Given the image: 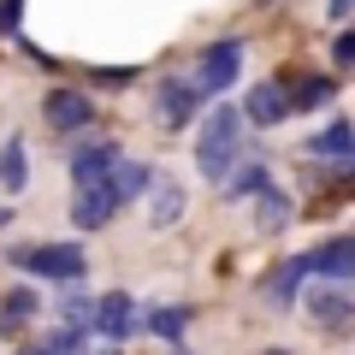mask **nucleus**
I'll return each mask as SVG.
<instances>
[{"instance_id": "1", "label": "nucleus", "mask_w": 355, "mask_h": 355, "mask_svg": "<svg viewBox=\"0 0 355 355\" xmlns=\"http://www.w3.org/2000/svg\"><path fill=\"white\" fill-rule=\"evenodd\" d=\"M237 154H243V107H214L202 119V137H196V172H202V184H225L237 172Z\"/></svg>"}, {"instance_id": "2", "label": "nucleus", "mask_w": 355, "mask_h": 355, "mask_svg": "<svg viewBox=\"0 0 355 355\" xmlns=\"http://www.w3.org/2000/svg\"><path fill=\"white\" fill-rule=\"evenodd\" d=\"M6 261H12L24 279H48V284H60V291H77V284L89 279V254L77 249V243H12Z\"/></svg>"}, {"instance_id": "3", "label": "nucleus", "mask_w": 355, "mask_h": 355, "mask_svg": "<svg viewBox=\"0 0 355 355\" xmlns=\"http://www.w3.org/2000/svg\"><path fill=\"white\" fill-rule=\"evenodd\" d=\"M237 77H243V36L207 42L202 60H196V89H202V101H214V95L237 89Z\"/></svg>"}, {"instance_id": "4", "label": "nucleus", "mask_w": 355, "mask_h": 355, "mask_svg": "<svg viewBox=\"0 0 355 355\" xmlns=\"http://www.w3.org/2000/svg\"><path fill=\"white\" fill-rule=\"evenodd\" d=\"M65 166H71V190H95V184H107L125 166V148L113 137H95V142H77Z\"/></svg>"}, {"instance_id": "5", "label": "nucleus", "mask_w": 355, "mask_h": 355, "mask_svg": "<svg viewBox=\"0 0 355 355\" xmlns=\"http://www.w3.org/2000/svg\"><path fill=\"white\" fill-rule=\"evenodd\" d=\"M119 207H125V190L107 178V184H95V190H77L71 196V225L77 231H107L119 219Z\"/></svg>"}, {"instance_id": "6", "label": "nucleus", "mask_w": 355, "mask_h": 355, "mask_svg": "<svg viewBox=\"0 0 355 355\" xmlns=\"http://www.w3.org/2000/svg\"><path fill=\"white\" fill-rule=\"evenodd\" d=\"M196 107H202V89H196L190 77H160V83H154V119H160L166 130H184L196 119Z\"/></svg>"}, {"instance_id": "7", "label": "nucleus", "mask_w": 355, "mask_h": 355, "mask_svg": "<svg viewBox=\"0 0 355 355\" xmlns=\"http://www.w3.org/2000/svg\"><path fill=\"white\" fill-rule=\"evenodd\" d=\"M42 119H48L60 137H77V130L95 125V101H89L83 89H48V101H42Z\"/></svg>"}, {"instance_id": "8", "label": "nucleus", "mask_w": 355, "mask_h": 355, "mask_svg": "<svg viewBox=\"0 0 355 355\" xmlns=\"http://www.w3.org/2000/svg\"><path fill=\"white\" fill-rule=\"evenodd\" d=\"M89 331H95V338H107V343H125L130 331H142V314H137V302H130L125 291H107L101 302H95Z\"/></svg>"}, {"instance_id": "9", "label": "nucleus", "mask_w": 355, "mask_h": 355, "mask_svg": "<svg viewBox=\"0 0 355 355\" xmlns=\"http://www.w3.org/2000/svg\"><path fill=\"white\" fill-rule=\"evenodd\" d=\"M308 314H314L320 331H331V338H349V331H355V296L343 291V284H326V291L308 296Z\"/></svg>"}, {"instance_id": "10", "label": "nucleus", "mask_w": 355, "mask_h": 355, "mask_svg": "<svg viewBox=\"0 0 355 355\" xmlns=\"http://www.w3.org/2000/svg\"><path fill=\"white\" fill-rule=\"evenodd\" d=\"M308 272H320L331 284H355V237H331L320 249H308Z\"/></svg>"}, {"instance_id": "11", "label": "nucleus", "mask_w": 355, "mask_h": 355, "mask_svg": "<svg viewBox=\"0 0 355 355\" xmlns=\"http://www.w3.org/2000/svg\"><path fill=\"white\" fill-rule=\"evenodd\" d=\"M291 119V89L284 83H254L243 101V125H284Z\"/></svg>"}, {"instance_id": "12", "label": "nucleus", "mask_w": 355, "mask_h": 355, "mask_svg": "<svg viewBox=\"0 0 355 355\" xmlns=\"http://www.w3.org/2000/svg\"><path fill=\"white\" fill-rule=\"evenodd\" d=\"M302 284H308V254H291V261H279L272 272H266L261 296H266L272 308H291L296 296H302Z\"/></svg>"}, {"instance_id": "13", "label": "nucleus", "mask_w": 355, "mask_h": 355, "mask_svg": "<svg viewBox=\"0 0 355 355\" xmlns=\"http://www.w3.org/2000/svg\"><path fill=\"white\" fill-rule=\"evenodd\" d=\"M302 148L314 154V160H338V166H349V160H355V119H331V125L320 130V137H308Z\"/></svg>"}, {"instance_id": "14", "label": "nucleus", "mask_w": 355, "mask_h": 355, "mask_svg": "<svg viewBox=\"0 0 355 355\" xmlns=\"http://www.w3.org/2000/svg\"><path fill=\"white\" fill-rule=\"evenodd\" d=\"M184 219V184H172V178H154V190H148V225L166 231Z\"/></svg>"}, {"instance_id": "15", "label": "nucleus", "mask_w": 355, "mask_h": 355, "mask_svg": "<svg viewBox=\"0 0 355 355\" xmlns=\"http://www.w3.org/2000/svg\"><path fill=\"white\" fill-rule=\"evenodd\" d=\"M142 331H154L160 343H184V331H190V308L184 302H160L142 314Z\"/></svg>"}, {"instance_id": "16", "label": "nucleus", "mask_w": 355, "mask_h": 355, "mask_svg": "<svg viewBox=\"0 0 355 355\" xmlns=\"http://www.w3.org/2000/svg\"><path fill=\"white\" fill-rule=\"evenodd\" d=\"M0 190L6 196L30 190V148H24V137H12L6 148H0Z\"/></svg>"}, {"instance_id": "17", "label": "nucleus", "mask_w": 355, "mask_h": 355, "mask_svg": "<svg viewBox=\"0 0 355 355\" xmlns=\"http://www.w3.org/2000/svg\"><path fill=\"white\" fill-rule=\"evenodd\" d=\"M266 190H272V172H266L261 160H243L237 172L225 178V202H249V196H254V202H261Z\"/></svg>"}, {"instance_id": "18", "label": "nucleus", "mask_w": 355, "mask_h": 355, "mask_svg": "<svg viewBox=\"0 0 355 355\" xmlns=\"http://www.w3.org/2000/svg\"><path fill=\"white\" fill-rule=\"evenodd\" d=\"M338 101V77H302V83L291 89V113H320V107H331Z\"/></svg>"}, {"instance_id": "19", "label": "nucleus", "mask_w": 355, "mask_h": 355, "mask_svg": "<svg viewBox=\"0 0 355 355\" xmlns=\"http://www.w3.org/2000/svg\"><path fill=\"white\" fill-rule=\"evenodd\" d=\"M42 314V296L30 291V284H12V291L0 296V326L12 331V326H30V320Z\"/></svg>"}, {"instance_id": "20", "label": "nucleus", "mask_w": 355, "mask_h": 355, "mask_svg": "<svg viewBox=\"0 0 355 355\" xmlns=\"http://www.w3.org/2000/svg\"><path fill=\"white\" fill-rule=\"evenodd\" d=\"M291 214H296V202L284 190H266L261 202H254V225H261V231H284V225H291Z\"/></svg>"}, {"instance_id": "21", "label": "nucleus", "mask_w": 355, "mask_h": 355, "mask_svg": "<svg viewBox=\"0 0 355 355\" xmlns=\"http://www.w3.org/2000/svg\"><path fill=\"white\" fill-rule=\"evenodd\" d=\"M48 343L53 355H83V343H89V326H65V331H48Z\"/></svg>"}, {"instance_id": "22", "label": "nucleus", "mask_w": 355, "mask_h": 355, "mask_svg": "<svg viewBox=\"0 0 355 355\" xmlns=\"http://www.w3.org/2000/svg\"><path fill=\"white\" fill-rule=\"evenodd\" d=\"M18 30H24V0H0V36L18 42Z\"/></svg>"}, {"instance_id": "23", "label": "nucleus", "mask_w": 355, "mask_h": 355, "mask_svg": "<svg viewBox=\"0 0 355 355\" xmlns=\"http://www.w3.org/2000/svg\"><path fill=\"white\" fill-rule=\"evenodd\" d=\"M331 60H338L343 71L355 65V24H343V30H338V42H331Z\"/></svg>"}, {"instance_id": "24", "label": "nucleus", "mask_w": 355, "mask_h": 355, "mask_svg": "<svg viewBox=\"0 0 355 355\" xmlns=\"http://www.w3.org/2000/svg\"><path fill=\"white\" fill-rule=\"evenodd\" d=\"M89 77H95V83H137V65H113V71H107V65H101V71H89Z\"/></svg>"}, {"instance_id": "25", "label": "nucleus", "mask_w": 355, "mask_h": 355, "mask_svg": "<svg viewBox=\"0 0 355 355\" xmlns=\"http://www.w3.org/2000/svg\"><path fill=\"white\" fill-rule=\"evenodd\" d=\"M326 12H331V18H338V24H343V18L355 12V0H326Z\"/></svg>"}, {"instance_id": "26", "label": "nucleus", "mask_w": 355, "mask_h": 355, "mask_svg": "<svg viewBox=\"0 0 355 355\" xmlns=\"http://www.w3.org/2000/svg\"><path fill=\"white\" fill-rule=\"evenodd\" d=\"M24 355H53V349H48V343H30V349H24Z\"/></svg>"}, {"instance_id": "27", "label": "nucleus", "mask_w": 355, "mask_h": 355, "mask_svg": "<svg viewBox=\"0 0 355 355\" xmlns=\"http://www.w3.org/2000/svg\"><path fill=\"white\" fill-rule=\"evenodd\" d=\"M261 355H291V349H261Z\"/></svg>"}, {"instance_id": "28", "label": "nucleus", "mask_w": 355, "mask_h": 355, "mask_svg": "<svg viewBox=\"0 0 355 355\" xmlns=\"http://www.w3.org/2000/svg\"><path fill=\"white\" fill-rule=\"evenodd\" d=\"M0 225H6V214H0Z\"/></svg>"}]
</instances>
